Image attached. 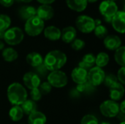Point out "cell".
<instances>
[{"label":"cell","mask_w":125,"mask_h":124,"mask_svg":"<svg viewBox=\"0 0 125 124\" xmlns=\"http://www.w3.org/2000/svg\"><path fill=\"white\" fill-rule=\"evenodd\" d=\"M66 54L59 50H53L48 52L43 58V64L48 71L60 70L67 63Z\"/></svg>","instance_id":"6da1fadb"},{"label":"cell","mask_w":125,"mask_h":124,"mask_svg":"<svg viewBox=\"0 0 125 124\" xmlns=\"http://www.w3.org/2000/svg\"><path fill=\"white\" fill-rule=\"evenodd\" d=\"M7 96L12 105L20 106L27 99L28 94L25 87L21 83H12L7 88Z\"/></svg>","instance_id":"7a4b0ae2"},{"label":"cell","mask_w":125,"mask_h":124,"mask_svg":"<svg viewBox=\"0 0 125 124\" xmlns=\"http://www.w3.org/2000/svg\"><path fill=\"white\" fill-rule=\"evenodd\" d=\"M45 29V23L37 16L32 17L26 20L24 30L27 35L30 37H37L40 35Z\"/></svg>","instance_id":"3957f363"},{"label":"cell","mask_w":125,"mask_h":124,"mask_svg":"<svg viewBox=\"0 0 125 124\" xmlns=\"http://www.w3.org/2000/svg\"><path fill=\"white\" fill-rule=\"evenodd\" d=\"M24 38V34L21 29L18 27L9 28L4 31V41L10 46H15L20 44Z\"/></svg>","instance_id":"277c9868"},{"label":"cell","mask_w":125,"mask_h":124,"mask_svg":"<svg viewBox=\"0 0 125 124\" xmlns=\"http://www.w3.org/2000/svg\"><path fill=\"white\" fill-rule=\"evenodd\" d=\"M75 26L81 32L84 34H89L92 32L96 26L94 19L86 15H79L76 18Z\"/></svg>","instance_id":"5b68a950"},{"label":"cell","mask_w":125,"mask_h":124,"mask_svg":"<svg viewBox=\"0 0 125 124\" xmlns=\"http://www.w3.org/2000/svg\"><path fill=\"white\" fill-rule=\"evenodd\" d=\"M47 80L52 87H55L57 88L64 87L68 83L67 75L64 72L60 70L51 72L48 75Z\"/></svg>","instance_id":"8992f818"},{"label":"cell","mask_w":125,"mask_h":124,"mask_svg":"<svg viewBox=\"0 0 125 124\" xmlns=\"http://www.w3.org/2000/svg\"><path fill=\"white\" fill-rule=\"evenodd\" d=\"M105 73L102 68L98 67H93L88 70L87 81L94 87L100 86L105 79Z\"/></svg>","instance_id":"52a82bcc"},{"label":"cell","mask_w":125,"mask_h":124,"mask_svg":"<svg viewBox=\"0 0 125 124\" xmlns=\"http://www.w3.org/2000/svg\"><path fill=\"white\" fill-rule=\"evenodd\" d=\"M100 111L103 115L107 118L116 117L119 113V105L113 100H105L100 106Z\"/></svg>","instance_id":"ba28073f"},{"label":"cell","mask_w":125,"mask_h":124,"mask_svg":"<svg viewBox=\"0 0 125 124\" xmlns=\"http://www.w3.org/2000/svg\"><path fill=\"white\" fill-rule=\"evenodd\" d=\"M99 11L104 18H112L119 10L115 1L104 0L99 6Z\"/></svg>","instance_id":"9c48e42d"},{"label":"cell","mask_w":125,"mask_h":124,"mask_svg":"<svg viewBox=\"0 0 125 124\" xmlns=\"http://www.w3.org/2000/svg\"><path fill=\"white\" fill-rule=\"evenodd\" d=\"M111 25L114 30L119 33L124 34L125 31V12L123 10L118 11L111 20Z\"/></svg>","instance_id":"30bf717a"},{"label":"cell","mask_w":125,"mask_h":124,"mask_svg":"<svg viewBox=\"0 0 125 124\" xmlns=\"http://www.w3.org/2000/svg\"><path fill=\"white\" fill-rule=\"evenodd\" d=\"M23 82L24 86L27 88L31 90L39 87L40 84L41 83V80L37 73L33 72H29L23 75Z\"/></svg>","instance_id":"8fae6325"},{"label":"cell","mask_w":125,"mask_h":124,"mask_svg":"<svg viewBox=\"0 0 125 124\" xmlns=\"http://www.w3.org/2000/svg\"><path fill=\"white\" fill-rule=\"evenodd\" d=\"M54 15L53 8L48 4H41L36 9V16L42 20H48Z\"/></svg>","instance_id":"7c38bea8"},{"label":"cell","mask_w":125,"mask_h":124,"mask_svg":"<svg viewBox=\"0 0 125 124\" xmlns=\"http://www.w3.org/2000/svg\"><path fill=\"white\" fill-rule=\"evenodd\" d=\"M103 43L106 49L109 50H116L122 46V39L117 35L110 34L107 35L103 39Z\"/></svg>","instance_id":"4fadbf2b"},{"label":"cell","mask_w":125,"mask_h":124,"mask_svg":"<svg viewBox=\"0 0 125 124\" xmlns=\"http://www.w3.org/2000/svg\"><path fill=\"white\" fill-rule=\"evenodd\" d=\"M87 74L88 70L80 67H77L73 69L71 72V77L73 82L78 85L87 81Z\"/></svg>","instance_id":"5bb4252c"},{"label":"cell","mask_w":125,"mask_h":124,"mask_svg":"<svg viewBox=\"0 0 125 124\" xmlns=\"http://www.w3.org/2000/svg\"><path fill=\"white\" fill-rule=\"evenodd\" d=\"M125 95V87L122 84L117 83L109 89V96L111 100L117 102L121 100Z\"/></svg>","instance_id":"9a60e30c"},{"label":"cell","mask_w":125,"mask_h":124,"mask_svg":"<svg viewBox=\"0 0 125 124\" xmlns=\"http://www.w3.org/2000/svg\"><path fill=\"white\" fill-rule=\"evenodd\" d=\"M77 31L71 26L64 27L61 31L62 40L65 43H71L75 39H76Z\"/></svg>","instance_id":"2e32d148"},{"label":"cell","mask_w":125,"mask_h":124,"mask_svg":"<svg viewBox=\"0 0 125 124\" xmlns=\"http://www.w3.org/2000/svg\"><path fill=\"white\" fill-rule=\"evenodd\" d=\"M44 36L51 41H57L61 38V30L55 26H49L44 29Z\"/></svg>","instance_id":"e0dca14e"},{"label":"cell","mask_w":125,"mask_h":124,"mask_svg":"<svg viewBox=\"0 0 125 124\" xmlns=\"http://www.w3.org/2000/svg\"><path fill=\"white\" fill-rule=\"evenodd\" d=\"M26 61L31 67L37 68L43 64V57L37 52H31L26 56Z\"/></svg>","instance_id":"ac0fdd59"},{"label":"cell","mask_w":125,"mask_h":124,"mask_svg":"<svg viewBox=\"0 0 125 124\" xmlns=\"http://www.w3.org/2000/svg\"><path fill=\"white\" fill-rule=\"evenodd\" d=\"M67 7L78 12H81L84 11L88 5V2L86 0H65Z\"/></svg>","instance_id":"d6986e66"},{"label":"cell","mask_w":125,"mask_h":124,"mask_svg":"<svg viewBox=\"0 0 125 124\" xmlns=\"http://www.w3.org/2000/svg\"><path fill=\"white\" fill-rule=\"evenodd\" d=\"M47 118L45 114L40 111H35L28 117L29 124H45Z\"/></svg>","instance_id":"ffe728a7"},{"label":"cell","mask_w":125,"mask_h":124,"mask_svg":"<svg viewBox=\"0 0 125 124\" xmlns=\"http://www.w3.org/2000/svg\"><path fill=\"white\" fill-rule=\"evenodd\" d=\"M95 61H96V56L94 54L87 53L83 57L81 61H80L78 64V67L88 70L92 67H94Z\"/></svg>","instance_id":"44dd1931"},{"label":"cell","mask_w":125,"mask_h":124,"mask_svg":"<svg viewBox=\"0 0 125 124\" xmlns=\"http://www.w3.org/2000/svg\"><path fill=\"white\" fill-rule=\"evenodd\" d=\"M18 13L22 19L27 20L32 17L36 16V8L29 5L23 6L19 9Z\"/></svg>","instance_id":"7402d4cb"},{"label":"cell","mask_w":125,"mask_h":124,"mask_svg":"<svg viewBox=\"0 0 125 124\" xmlns=\"http://www.w3.org/2000/svg\"><path fill=\"white\" fill-rule=\"evenodd\" d=\"M1 56L4 58V60L7 62H12L18 59V52L12 48H4V49L2 50Z\"/></svg>","instance_id":"603a6c76"},{"label":"cell","mask_w":125,"mask_h":124,"mask_svg":"<svg viewBox=\"0 0 125 124\" xmlns=\"http://www.w3.org/2000/svg\"><path fill=\"white\" fill-rule=\"evenodd\" d=\"M20 106H21L23 113L27 115H29L30 114L37 111V106L36 102L32 101L31 99H26Z\"/></svg>","instance_id":"cb8c5ba5"},{"label":"cell","mask_w":125,"mask_h":124,"mask_svg":"<svg viewBox=\"0 0 125 124\" xmlns=\"http://www.w3.org/2000/svg\"><path fill=\"white\" fill-rule=\"evenodd\" d=\"M23 112L21 106H12L9 111V116L10 119L14 122L21 121L23 117Z\"/></svg>","instance_id":"d4e9b609"},{"label":"cell","mask_w":125,"mask_h":124,"mask_svg":"<svg viewBox=\"0 0 125 124\" xmlns=\"http://www.w3.org/2000/svg\"><path fill=\"white\" fill-rule=\"evenodd\" d=\"M109 61H110V58L108 54L106 53L105 52H100L96 56L95 64L97 67L100 68H103L108 64Z\"/></svg>","instance_id":"484cf974"},{"label":"cell","mask_w":125,"mask_h":124,"mask_svg":"<svg viewBox=\"0 0 125 124\" xmlns=\"http://www.w3.org/2000/svg\"><path fill=\"white\" fill-rule=\"evenodd\" d=\"M125 47L121 46L117 50H115L114 58L116 62L120 65L122 67H125Z\"/></svg>","instance_id":"4316f807"},{"label":"cell","mask_w":125,"mask_h":124,"mask_svg":"<svg viewBox=\"0 0 125 124\" xmlns=\"http://www.w3.org/2000/svg\"><path fill=\"white\" fill-rule=\"evenodd\" d=\"M11 25V19L6 14H0V31H7Z\"/></svg>","instance_id":"83f0119b"},{"label":"cell","mask_w":125,"mask_h":124,"mask_svg":"<svg viewBox=\"0 0 125 124\" xmlns=\"http://www.w3.org/2000/svg\"><path fill=\"white\" fill-rule=\"evenodd\" d=\"M93 31L95 36L99 39H104L108 35V29L102 24L95 26Z\"/></svg>","instance_id":"f1b7e54d"},{"label":"cell","mask_w":125,"mask_h":124,"mask_svg":"<svg viewBox=\"0 0 125 124\" xmlns=\"http://www.w3.org/2000/svg\"><path fill=\"white\" fill-rule=\"evenodd\" d=\"M103 83L107 87H108L110 88L119 82H118V80H117L116 75H114L113 74H109L108 75H105Z\"/></svg>","instance_id":"f546056e"},{"label":"cell","mask_w":125,"mask_h":124,"mask_svg":"<svg viewBox=\"0 0 125 124\" xmlns=\"http://www.w3.org/2000/svg\"><path fill=\"white\" fill-rule=\"evenodd\" d=\"M81 124H99V121L94 115L88 114L82 118Z\"/></svg>","instance_id":"4dcf8cb0"},{"label":"cell","mask_w":125,"mask_h":124,"mask_svg":"<svg viewBox=\"0 0 125 124\" xmlns=\"http://www.w3.org/2000/svg\"><path fill=\"white\" fill-rule=\"evenodd\" d=\"M70 44H71V48L76 51L83 49V48L86 45L85 42L81 39H75Z\"/></svg>","instance_id":"1f68e13d"},{"label":"cell","mask_w":125,"mask_h":124,"mask_svg":"<svg viewBox=\"0 0 125 124\" xmlns=\"http://www.w3.org/2000/svg\"><path fill=\"white\" fill-rule=\"evenodd\" d=\"M40 93L42 94V95H47L48 94L51 90H52V86L50 85V83L48 81L41 83L38 87Z\"/></svg>","instance_id":"d6a6232c"},{"label":"cell","mask_w":125,"mask_h":124,"mask_svg":"<svg viewBox=\"0 0 125 124\" xmlns=\"http://www.w3.org/2000/svg\"><path fill=\"white\" fill-rule=\"evenodd\" d=\"M94 88V86H92L88 81L81 83V84H78L76 87L77 91L81 92V93H84V92H89L90 91L92 88Z\"/></svg>","instance_id":"836d02e7"},{"label":"cell","mask_w":125,"mask_h":124,"mask_svg":"<svg viewBox=\"0 0 125 124\" xmlns=\"http://www.w3.org/2000/svg\"><path fill=\"white\" fill-rule=\"evenodd\" d=\"M42 94L40 93V90L38 88H34L31 89L30 91V96H31V99L34 102H39L41 99H42Z\"/></svg>","instance_id":"e575fe53"},{"label":"cell","mask_w":125,"mask_h":124,"mask_svg":"<svg viewBox=\"0 0 125 124\" xmlns=\"http://www.w3.org/2000/svg\"><path fill=\"white\" fill-rule=\"evenodd\" d=\"M116 78L118 80V82H119V83L122 84L123 86L125 84V67H121L118 72H117V75H116Z\"/></svg>","instance_id":"d590c367"},{"label":"cell","mask_w":125,"mask_h":124,"mask_svg":"<svg viewBox=\"0 0 125 124\" xmlns=\"http://www.w3.org/2000/svg\"><path fill=\"white\" fill-rule=\"evenodd\" d=\"M14 3V0H0V4L4 7H10Z\"/></svg>","instance_id":"8d00e7d4"},{"label":"cell","mask_w":125,"mask_h":124,"mask_svg":"<svg viewBox=\"0 0 125 124\" xmlns=\"http://www.w3.org/2000/svg\"><path fill=\"white\" fill-rule=\"evenodd\" d=\"M37 1L42 4H48V5H51L55 1V0H37Z\"/></svg>","instance_id":"74e56055"},{"label":"cell","mask_w":125,"mask_h":124,"mask_svg":"<svg viewBox=\"0 0 125 124\" xmlns=\"http://www.w3.org/2000/svg\"><path fill=\"white\" fill-rule=\"evenodd\" d=\"M116 117H117V118L121 121V122H122V121H125V113H121V112H119V113H118V115H116Z\"/></svg>","instance_id":"f35d334b"},{"label":"cell","mask_w":125,"mask_h":124,"mask_svg":"<svg viewBox=\"0 0 125 124\" xmlns=\"http://www.w3.org/2000/svg\"><path fill=\"white\" fill-rule=\"evenodd\" d=\"M125 102L122 101L121 102V104L119 105V112L125 113Z\"/></svg>","instance_id":"ab89813d"},{"label":"cell","mask_w":125,"mask_h":124,"mask_svg":"<svg viewBox=\"0 0 125 124\" xmlns=\"http://www.w3.org/2000/svg\"><path fill=\"white\" fill-rule=\"evenodd\" d=\"M94 23H95V26H96L102 24V21H101V20H100V19H95V20H94Z\"/></svg>","instance_id":"60d3db41"},{"label":"cell","mask_w":125,"mask_h":124,"mask_svg":"<svg viewBox=\"0 0 125 124\" xmlns=\"http://www.w3.org/2000/svg\"><path fill=\"white\" fill-rule=\"evenodd\" d=\"M4 49V42L2 40H0V50H3Z\"/></svg>","instance_id":"b9f144b4"},{"label":"cell","mask_w":125,"mask_h":124,"mask_svg":"<svg viewBox=\"0 0 125 124\" xmlns=\"http://www.w3.org/2000/svg\"><path fill=\"white\" fill-rule=\"evenodd\" d=\"M104 19H105V22H107V23H111V20H112V18H104Z\"/></svg>","instance_id":"7bdbcfd3"},{"label":"cell","mask_w":125,"mask_h":124,"mask_svg":"<svg viewBox=\"0 0 125 124\" xmlns=\"http://www.w3.org/2000/svg\"><path fill=\"white\" fill-rule=\"evenodd\" d=\"M4 32L0 31V40H2L4 39Z\"/></svg>","instance_id":"ee69618b"},{"label":"cell","mask_w":125,"mask_h":124,"mask_svg":"<svg viewBox=\"0 0 125 124\" xmlns=\"http://www.w3.org/2000/svg\"><path fill=\"white\" fill-rule=\"evenodd\" d=\"M86 1H87L88 3L89 2H90V3H94V2L97 1V0H86Z\"/></svg>","instance_id":"f6af8a7d"},{"label":"cell","mask_w":125,"mask_h":124,"mask_svg":"<svg viewBox=\"0 0 125 124\" xmlns=\"http://www.w3.org/2000/svg\"><path fill=\"white\" fill-rule=\"evenodd\" d=\"M32 0H22V1L23 2H25V3H29V2H31Z\"/></svg>","instance_id":"bcb514c9"},{"label":"cell","mask_w":125,"mask_h":124,"mask_svg":"<svg viewBox=\"0 0 125 124\" xmlns=\"http://www.w3.org/2000/svg\"><path fill=\"white\" fill-rule=\"evenodd\" d=\"M99 124H111L110 123H108V122H106V121H103V122H101V123H99Z\"/></svg>","instance_id":"7dc6e473"},{"label":"cell","mask_w":125,"mask_h":124,"mask_svg":"<svg viewBox=\"0 0 125 124\" xmlns=\"http://www.w3.org/2000/svg\"><path fill=\"white\" fill-rule=\"evenodd\" d=\"M119 124H125V121H122V122H121Z\"/></svg>","instance_id":"c3c4849f"},{"label":"cell","mask_w":125,"mask_h":124,"mask_svg":"<svg viewBox=\"0 0 125 124\" xmlns=\"http://www.w3.org/2000/svg\"><path fill=\"white\" fill-rule=\"evenodd\" d=\"M15 1V0H14ZM15 1H22V0H15Z\"/></svg>","instance_id":"681fc988"},{"label":"cell","mask_w":125,"mask_h":124,"mask_svg":"<svg viewBox=\"0 0 125 124\" xmlns=\"http://www.w3.org/2000/svg\"><path fill=\"white\" fill-rule=\"evenodd\" d=\"M110 1H116V0H110Z\"/></svg>","instance_id":"f907efd6"}]
</instances>
